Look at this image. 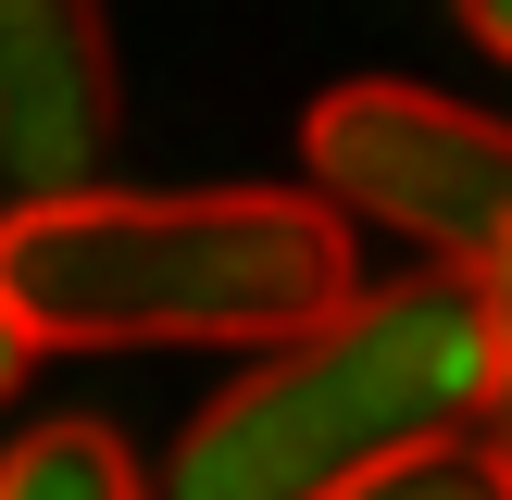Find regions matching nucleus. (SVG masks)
Listing matches in <instances>:
<instances>
[{
  "mask_svg": "<svg viewBox=\"0 0 512 500\" xmlns=\"http://www.w3.org/2000/svg\"><path fill=\"white\" fill-rule=\"evenodd\" d=\"M338 500H512V488H500V463L475 438H425V450H400V463L350 475Z\"/></svg>",
  "mask_w": 512,
  "mask_h": 500,
  "instance_id": "obj_7",
  "label": "nucleus"
},
{
  "mask_svg": "<svg viewBox=\"0 0 512 500\" xmlns=\"http://www.w3.org/2000/svg\"><path fill=\"white\" fill-rule=\"evenodd\" d=\"M350 300V225L313 188H63L0 213L25 350H275Z\"/></svg>",
  "mask_w": 512,
  "mask_h": 500,
  "instance_id": "obj_1",
  "label": "nucleus"
},
{
  "mask_svg": "<svg viewBox=\"0 0 512 500\" xmlns=\"http://www.w3.org/2000/svg\"><path fill=\"white\" fill-rule=\"evenodd\" d=\"M125 75L100 0H0V175L13 200H63L113 175Z\"/></svg>",
  "mask_w": 512,
  "mask_h": 500,
  "instance_id": "obj_4",
  "label": "nucleus"
},
{
  "mask_svg": "<svg viewBox=\"0 0 512 500\" xmlns=\"http://www.w3.org/2000/svg\"><path fill=\"white\" fill-rule=\"evenodd\" d=\"M450 13H463L475 50H500V63H512V0H450Z\"/></svg>",
  "mask_w": 512,
  "mask_h": 500,
  "instance_id": "obj_8",
  "label": "nucleus"
},
{
  "mask_svg": "<svg viewBox=\"0 0 512 500\" xmlns=\"http://www.w3.org/2000/svg\"><path fill=\"white\" fill-rule=\"evenodd\" d=\"M463 425H475V275L425 263L275 338L175 438L163 500H338L350 475L463 438Z\"/></svg>",
  "mask_w": 512,
  "mask_h": 500,
  "instance_id": "obj_2",
  "label": "nucleus"
},
{
  "mask_svg": "<svg viewBox=\"0 0 512 500\" xmlns=\"http://www.w3.org/2000/svg\"><path fill=\"white\" fill-rule=\"evenodd\" d=\"M300 163H313V200L338 225H388V238L438 250L450 275L512 250V125L450 88L350 75L300 113Z\"/></svg>",
  "mask_w": 512,
  "mask_h": 500,
  "instance_id": "obj_3",
  "label": "nucleus"
},
{
  "mask_svg": "<svg viewBox=\"0 0 512 500\" xmlns=\"http://www.w3.org/2000/svg\"><path fill=\"white\" fill-rule=\"evenodd\" d=\"M0 500H138V463H125L113 425L88 413H50L0 450Z\"/></svg>",
  "mask_w": 512,
  "mask_h": 500,
  "instance_id": "obj_5",
  "label": "nucleus"
},
{
  "mask_svg": "<svg viewBox=\"0 0 512 500\" xmlns=\"http://www.w3.org/2000/svg\"><path fill=\"white\" fill-rule=\"evenodd\" d=\"M25 363H38V350H25V325L0 313V400H13V375H25Z\"/></svg>",
  "mask_w": 512,
  "mask_h": 500,
  "instance_id": "obj_9",
  "label": "nucleus"
},
{
  "mask_svg": "<svg viewBox=\"0 0 512 500\" xmlns=\"http://www.w3.org/2000/svg\"><path fill=\"white\" fill-rule=\"evenodd\" d=\"M463 438L488 450L500 488H512V250L475 263V425H463Z\"/></svg>",
  "mask_w": 512,
  "mask_h": 500,
  "instance_id": "obj_6",
  "label": "nucleus"
}]
</instances>
